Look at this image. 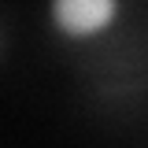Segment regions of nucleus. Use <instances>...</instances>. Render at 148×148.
Here are the masks:
<instances>
[{
	"label": "nucleus",
	"instance_id": "1",
	"mask_svg": "<svg viewBox=\"0 0 148 148\" xmlns=\"http://www.w3.org/2000/svg\"><path fill=\"white\" fill-rule=\"evenodd\" d=\"M48 26L67 45H92L108 37L122 15L126 0H48Z\"/></svg>",
	"mask_w": 148,
	"mask_h": 148
},
{
	"label": "nucleus",
	"instance_id": "2",
	"mask_svg": "<svg viewBox=\"0 0 148 148\" xmlns=\"http://www.w3.org/2000/svg\"><path fill=\"white\" fill-rule=\"evenodd\" d=\"M0 45H4V34H0Z\"/></svg>",
	"mask_w": 148,
	"mask_h": 148
}]
</instances>
